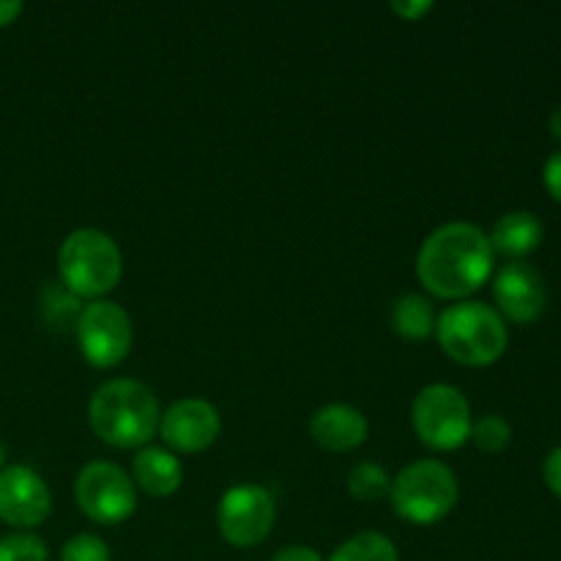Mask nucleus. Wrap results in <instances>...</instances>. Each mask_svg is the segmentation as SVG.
<instances>
[{"mask_svg": "<svg viewBox=\"0 0 561 561\" xmlns=\"http://www.w3.org/2000/svg\"><path fill=\"white\" fill-rule=\"evenodd\" d=\"M542 181H546V190L561 203V151L551 153L546 159V168H542Z\"/></svg>", "mask_w": 561, "mask_h": 561, "instance_id": "nucleus-22", "label": "nucleus"}, {"mask_svg": "<svg viewBox=\"0 0 561 561\" xmlns=\"http://www.w3.org/2000/svg\"><path fill=\"white\" fill-rule=\"evenodd\" d=\"M542 474H546L548 488H551V491L561 499V447H557L551 455H548Z\"/></svg>", "mask_w": 561, "mask_h": 561, "instance_id": "nucleus-23", "label": "nucleus"}, {"mask_svg": "<svg viewBox=\"0 0 561 561\" xmlns=\"http://www.w3.org/2000/svg\"><path fill=\"white\" fill-rule=\"evenodd\" d=\"M329 561H400L398 548L387 535L378 531H362L337 546V551L329 557Z\"/></svg>", "mask_w": 561, "mask_h": 561, "instance_id": "nucleus-17", "label": "nucleus"}, {"mask_svg": "<svg viewBox=\"0 0 561 561\" xmlns=\"http://www.w3.org/2000/svg\"><path fill=\"white\" fill-rule=\"evenodd\" d=\"M542 233L546 230H542V222L535 214L510 211L496 219L488 241L493 247V255L499 252V255L510 257V261H524L529 252H535L540 247Z\"/></svg>", "mask_w": 561, "mask_h": 561, "instance_id": "nucleus-15", "label": "nucleus"}, {"mask_svg": "<svg viewBox=\"0 0 561 561\" xmlns=\"http://www.w3.org/2000/svg\"><path fill=\"white\" fill-rule=\"evenodd\" d=\"M348 491L356 502L365 504H378L383 499H389L392 493V477L387 474V469L378 463H356L348 474Z\"/></svg>", "mask_w": 561, "mask_h": 561, "instance_id": "nucleus-18", "label": "nucleus"}, {"mask_svg": "<svg viewBox=\"0 0 561 561\" xmlns=\"http://www.w3.org/2000/svg\"><path fill=\"white\" fill-rule=\"evenodd\" d=\"M438 345L449 359L466 367H488L507 351V323L482 301H458L436 321Z\"/></svg>", "mask_w": 561, "mask_h": 561, "instance_id": "nucleus-3", "label": "nucleus"}, {"mask_svg": "<svg viewBox=\"0 0 561 561\" xmlns=\"http://www.w3.org/2000/svg\"><path fill=\"white\" fill-rule=\"evenodd\" d=\"M49 548L33 531H14L0 540V561H47Z\"/></svg>", "mask_w": 561, "mask_h": 561, "instance_id": "nucleus-20", "label": "nucleus"}, {"mask_svg": "<svg viewBox=\"0 0 561 561\" xmlns=\"http://www.w3.org/2000/svg\"><path fill=\"white\" fill-rule=\"evenodd\" d=\"M411 425L422 444L438 453H449L469 442L474 420L469 400L458 387L427 383L411 405Z\"/></svg>", "mask_w": 561, "mask_h": 561, "instance_id": "nucleus-6", "label": "nucleus"}, {"mask_svg": "<svg viewBox=\"0 0 561 561\" xmlns=\"http://www.w3.org/2000/svg\"><path fill=\"white\" fill-rule=\"evenodd\" d=\"M310 436L316 438L318 447L329 449V453H351V449L365 444L367 416L354 405H323L312 414Z\"/></svg>", "mask_w": 561, "mask_h": 561, "instance_id": "nucleus-13", "label": "nucleus"}, {"mask_svg": "<svg viewBox=\"0 0 561 561\" xmlns=\"http://www.w3.org/2000/svg\"><path fill=\"white\" fill-rule=\"evenodd\" d=\"M135 329L129 312L110 299H96L77 318V343L93 367H115L129 356Z\"/></svg>", "mask_w": 561, "mask_h": 561, "instance_id": "nucleus-8", "label": "nucleus"}, {"mask_svg": "<svg viewBox=\"0 0 561 561\" xmlns=\"http://www.w3.org/2000/svg\"><path fill=\"white\" fill-rule=\"evenodd\" d=\"M131 474H135L137 488L151 499L173 496L184 482V469H181L179 458L162 447H142L135 455Z\"/></svg>", "mask_w": 561, "mask_h": 561, "instance_id": "nucleus-14", "label": "nucleus"}, {"mask_svg": "<svg viewBox=\"0 0 561 561\" xmlns=\"http://www.w3.org/2000/svg\"><path fill=\"white\" fill-rule=\"evenodd\" d=\"M548 126H551V135L557 137V140H561V107L553 110L551 121H548Z\"/></svg>", "mask_w": 561, "mask_h": 561, "instance_id": "nucleus-27", "label": "nucleus"}, {"mask_svg": "<svg viewBox=\"0 0 561 561\" xmlns=\"http://www.w3.org/2000/svg\"><path fill=\"white\" fill-rule=\"evenodd\" d=\"M272 561H323L321 553L310 546H288L283 551H277Z\"/></svg>", "mask_w": 561, "mask_h": 561, "instance_id": "nucleus-24", "label": "nucleus"}, {"mask_svg": "<svg viewBox=\"0 0 561 561\" xmlns=\"http://www.w3.org/2000/svg\"><path fill=\"white\" fill-rule=\"evenodd\" d=\"M91 427L104 444L118 449L148 447L159 431L157 394L131 378H113L93 392L88 405Z\"/></svg>", "mask_w": 561, "mask_h": 561, "instance_id": "nucleus-2", "label": "nucleus"}, {"mask_svg": "<svg viewBox=\"0 0 561 561\" xmlns=\"http://www.w3.org/2000/svg\"><path fill=\"white\" fill-rule=\"evenodd\" d=\"M392 507L416 526L438 524L458 504V477L442 460H414L392 480Z\"/></svg>", "mask_w": 561, "mask_h": 561, "instance_id": "nucleus-5", "label": "nucleus"}, {"mask_svg": "<svg viewBox=\"0 0 561 561\" xmlns=\"http://www.w3.org/2000/svg\"><path fill=\"white\" fill-rule=\"evenodd\" d=\"M53 510L47 482L31 466H5L0 471V520L14 529H33L44 524Z\"/></svg>", "mask_w": 561, "mask_h": 561, "instance_id": "nucleus-10", "label": "nucleus"}, {"mask_svg": "<svg viewBox=\"0 0 561 561\" xmlns=\"http://www.w3.org/2000/svg\"><path fill=\"white\" fill-rule=\"evenodd\" d=\"M77 507L102 526L124 524L137 507V491L131 477L110 460H91L82 466L75 482Z\"/></svg>", "mask_w": 561, "mask_h": 561, "instance_id": "nucleus-7", "label": "nucleus"}, {"mask_svg": "<svg viewBox=\"0 0 561 561\" xmlns=\"http://www.w3.org/2000/svg\"><path fill=\"white\" fill-rule=\"evenodd\" d=\"M431 9H433L431 0H411V3L409 0H394L392 3V11H398L400 16H405V20H411V22L420 20V16L427 14Z\"/></svg>", "mask_w": 561, "mask_h": 561, "instance_id": "nucleus-25", "label": "nucleus"}, {"mask_svg": "<svg viewBox=\"0 0 561 561\" xmlns=\"http://www.w3.org/2000/svg\"><path fill=\"white\" fill-rule=\"evenodd\" d=\"M277 504L268 488L236 485L222 496L217 507V526L225 540L236 548L261 546L272 535Z\"/></svg>", "mask_w": 561, "mask_h": 561, "instance_id": "nucleus-9", "label": "nucleus"}, {"mask_svg": "<svg viewBox=\"0 0 561 561\" xmlns=\"http://www.w3.org/2000/svg\"><path fill=\"white\" fill-rule=\"evenodd\" d=\"M22 14L20 0H0V27L11 25Z\"/></svg>", "mask_w": 561, "mask_h": 561, "instance_id": "nucleus-26", "label": "nucleus"}, {"mask_svg": "<svg viewBox=\"0 0 561 561\" xmlns=\"http://www.w3.org/2000/svg\"><path fill=\"white\" fill-rule=\"evenodd\" d=\"M416 274L438 299H463L493 274V247L477 225L447 222L422 241Z\"/></svg>", "mask_w": 561, "mask_h": 561, "instance_id": "nucleus-1", "label": "nucleus"}, {"mask_svg": "<svg viewBox=\"0 0 561 561\" xmlns=\"http://www.w3.org/2000/svg\"><path fill=\"white\" fill-rule=\"evenodd\" d=\"M58 272L80 299H102L121 283L124 255L110 233L99 228L71 230L58 250Z\"/></svg>", "mask_w": 561, "mask_h": 561, "instance_id": "nucleus-4", "label": "nucleus"}, {"mask_svg": "<svg viewBox=\"0 0 561 561\" xmlns=\"http://www.w3.org/2000/svg\"><path fill=\"white\" fill-rule=\"evenodd\" d=\"M222 431L219 411L208 400L184 398L159 416V433L175 453H203Z\"/></svg>", "mask_w": 561, "mask_h": 561, "instance_id": "nucleus-11", "label": "nucleus"}, {"mask_svg": "<svg viewBox=\"0 0 561 561\" xmlns=\"http://www.w3.org/2000/svg\"><path fill=\"white\" fill-rule=\"evenodd\" d=\"M493 296L502 310L515 323H531L546 310V283L531 263L510 261L493 277Z\"/></svg>", "mask_w": 561, "mask_h": 561, "instance_id": "nucleus-12", "label": "nucleus"}, {"mask_svg": "<svg viewBox=\"0 0 561 561\" xmlns=\"http://www.w3.org/2000/svg\"><path fill=\"white\" fill-rule=\"evenodd\" d=\"M60 561H110V548L96 535H75L60 551Z\"/></svg>", "mask_w": 561, "mask_h": 561, "instance_id": "nucleus-21", "label": "nucleus"}, {"mask_svg": "<svg viewBox=\"0 0 561 561\" xmlns=\"http://www.w3.org/2000/svg\"><path fill=\"white\" fill-rule=\"evenodd\" d=\"M5 469V447H3V442H0V471Z\"/></svg>", "mask_w": 561, "mask_h": 561, "instance_id": "nucleus-28", "label": "nucleus"}, {"mask_svg": "<svg viewBox=\"0 0 561 561\" xmlns=\"http://www.w3.org/2000/svg\"><path fill=\"white\" fill-rule=\"evenodd\" d=\"M389 323L405 340H425L436 332L433 305L420 294H405L389 310Z\"/></svg>", "mask_w": 561, "mask_h": 561, "instance_id": "nucleus-16", "label": "nucleus"}, {"mask_svg": "<svg viewBox=\"0 0 561 561\" xmlns=\"http://www.w3.org/2000/svg\"><path fill=\"white\" fill-rule=\"evenodd\" d=\"M469 438L477 444V449H482V453H502L510 444V438H513V427H510V422L504 420V416L485 414L471 425Z\"/></svg>", "mask_w": 561, "mask_h": 561, "instance_id": "nucleus-19", "label": "nucleus"}]
</instances>
